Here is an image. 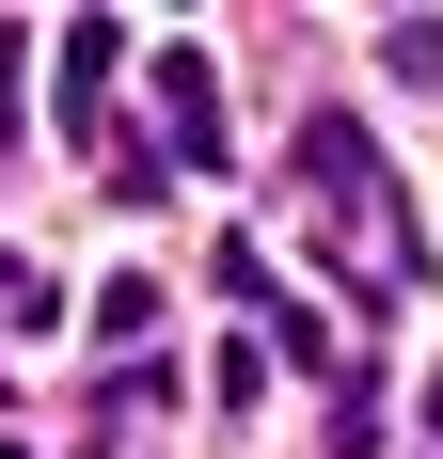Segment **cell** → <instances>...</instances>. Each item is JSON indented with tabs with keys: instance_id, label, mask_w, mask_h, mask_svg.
<instances>
[{
	"instance_id": "6da1fadb",
	"label": "cell",
	"mask_w": 443,
	"mask_h": 459,
	"mask_svg": "<svg viewBox=\"0 0 443 459\" xmlns=\"http://www.w3.org/2000/svg\"><path fill=\"white\" fill-rule=\"evenodd\" d=\"M159 111H175V159H222V64L206 48H159Z\"/></svg>"
},
{
	"instance_id": "277c9868",
	"label": "cell",
	"mask_w": 443,
	"mask_h": 459,
	"mask_svg": "<svg viewBox=\"0 0 443 459\" xmlns=\"http://www.w3.org/2000/svg\"><path fill=\"white\" fill-rule=\"evenodd\" d=\"M0 459H32V444H0Z\"/></svg>"
},
{
	"instance_id": "7a4b0ae2",
	"label": "cell",
	"mask_w": 443,
	"mask_h": 459,
	"mask_svg": "<svg viewBox=\"0 0 443 459\" xmlns=\"http://www.w3.org/2000/svg\"><path fill=\"white\" fill-rule=\"evenodd\" d=\"M111 64H127V32H111V16H80V32H64V127H95V111H111Z\"/></svg>"
},
{
	"instance_id": "3957f363",
	"label": "cell",
	"mask_w": 443,
	"mask_h": 459,
	"mask_svg": "<svg viewBox=\"0 0 443 459\" xmlns=\"http://www.w3.org/2000/svg\"><path fill=\"white\" fill-rule=\"evenodd\" d=\"M428 412H443V365H428Z\"/></svg>"
}]
</instances>
